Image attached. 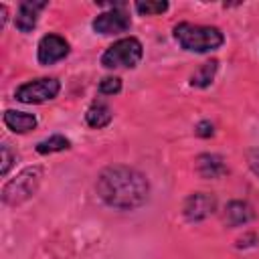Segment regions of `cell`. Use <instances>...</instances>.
<instances>
[{"instance_id":"obj_6","label":"cell","mask_w":259,"mask_h":259,"mask_svg":"<svg viewBox=\"0 0 259 259\" xmlns=\"http://www.w3.org/2000/svg\"><path fill=\"white\" fill-rule=\"evenodd\" d=\"M91 26H93V30L99 32V34H121V32L130 30L132 18H130V14H127L125 10L111 6L109 10L97 14Z\"/></svg>"},{"instance_id":"obj_18","label":"cell","mask_w":259,"mask_h":259,"mask_svg":"<svg viewBox=\"0 0 259 259\" xmlns=\"http://www.w3.org/2000/svg\"><path fill=\"white\" fill-rule=\"evenodd\" d=\"M0 152H2V166H0V174H2V176H6V174L10 172V168H12V164H14V154H12V150L8 148V144H2V146H0Z\"/></svg>"},{"instance_id":"obj_11","label":"cell","mask_w":259,"mask_h":259,"mask_svg":"<svg viewBox=\"0 0 259 259\" xmlns=\"http://www.w3.org/2000/svg\"><path fill=\"white\" fill-rule=\"evenodd\" d=\"M253 217H255V212H253L251 204L245 200H231L225 206V223L229 227H243L249 221H253Z\"/></svg>"},{"instance_id":"obj_14","label":"cell","mask_w":259,"mask_h":259,"mask_svg":"<svg viewBox=\"0 0 259 259\" xmlns=\"http://www.w3.org/2000/svg\"><path fill=\"white\" fill-rule=\"evenodd\" d=\"M217 71H219V61H217V59L202 63V65L198 67V71L190 77V85H192V87H198V89L208 87V85L212 83V79H214Z\"/></svg>"},{"instance_id":"obj_20","label":"cell","mask_w":259,"mask_h":259,"mask_svg":"<svg viewBox=\"0 0 259 259\" xmlns=\"http://www.w3.org/2000/svg\"><path fill=\"white\" fill-rule=\"evenodd\" d=\"M194 134L198 136V138H210V136H214V125L210 123V121H198L196 123V127H194Z\"/></svg>"},{"instance_id":"obj_19","label":"cell","mask_w":259,"mask_h":259,"mask_svg":"<svg viewBox=\"0 0 259 259\" xmlns=\"http://www.w3.org/2000/svg\"><path fill=\"white\" fill-rule=\"evenodd\" d=\"M247 164H249L251 172L259 178V148H251V150H247Z\"/></svg>"},{"instance_id":"obj_13","label":"cell","mask_w":259,"mask_h":259,"mask_svg":"<svg viewBox=\"0 0 259 259\" xmlns=\"http://www.w3.org/2000/svg\"><path fill=\"white\" fill-rule=\"evenodd\" d=\"M113 119V113H111V107L107 103H101V101H95L87 113H85V121L89 127H95V130H101L105 125H109V121Z\"/></svg>"},{"instance_id":"obj_7","label":"cell","mask_w":259,"mask_h":259,"mask_svg":"<svg viewBox=\"0 0 259 259\" xmlns=\"http://www.w3.org/2000/svg\"><path fill=\"white\" fill-rule=\"evenodd\" d=\"M69 42L61 34H45L36 47V59L40 65H55L69 55Z\"/></svg>"},{"instance_id":"obj_16","label":"cell","mask_w":259,"mask_h":259,"mask_svg":"<svg viewBox=\"0 0 259 259\" xmlns=\"http://www.w3.org/2000/svg\"><path fill=\"white\" fill-rule=\"evenodd\" d=\"M134 8L142 14V16H156L168 10V2L164 0H148V2H136Z\"/></svg>"},{"instance_id":"obj_1","label":"cell","mask_w":259,"mask_h":259,"mask_svg":"<svg viewBox=\"0 0 259 259\" xmlns=\"http://www.w3.org/2000/svg\"><path fill=\"white\" fill-rule=\"evenodd\" d=\"M95 190L107 206L117 210H134L148 200L150 182L140 170L113 164L99 172Z\"/></svg>"},{"instance_id":"obj_4","label":"cell","mask_w":259,"mask_h":259,"mask_svg":"<svg viewBox=\"0 0 259 259\" xmlns=\"http://www.w3.org/2000/svg\"><path fill=\"white\" fill-rule=\"evenodd\" d=\"M144 57V47L136 36L115 40L101 55V65L107 69H134Z\"/></svg>"},{"instance_id":"obj_9","label":"cell","mask_w":259,"mask_h":259,"mask_svg":"<svg viewBox=\"0 0 259 259\" xmlns=\"http://www.w3.org/2000/svg\"><path fill=\"white\" fill-rule=\"evenodd\" d=\"M47 8V2H32V0H24L18 4L16 16H14V24L20 32H30L36 26L38 20V12Z\"/></svg>"},{"instance_id":"obj_17","label":"cell","mask_w":259,"mask_h":259,"mask_svg":"<svg viewBox=\"0 0 259 259\" xmlns=\"http://www.w3.org/2000/svg\"><path fill=\"white\" fill-rule=\"evenodd\" d=\"M121 91V79L119 77H103L99 81V93L103 95H115Z\"/></svg>"},{"instance_id":"obj_5","label":"cell","mask_w":259,"mask_h":259,"mask_svg":"<svg viewBox=\"0 0 259 259\" xmlns=\"http://www.w3.org/2000/svg\"><path fill=\"white\" fill-rule=\"evenodd\" d=\"M59 91H61V83L55 77H40V79L22 83L16 89L14 97L20 103H45V101L55 99Z\"/></svg>"},{"instance_id":"obj_21","label":"cell","mask_w":259,"mask_h":259,"mask_svg":"<svg viewBox=\"0 0 259 259\" xmlns=\"http://www.w3.org/2000/svg\"><path fill=\"white\" fill-rule=\"evenodd\" d=\"M6 20H8V8H6V4H2V6H0V26H2V28H4Z\"/></svg>"},{"instance_id":"obj_2","label":"cell","mask_w":259,"mask_h":259,"mask_svg":"<svg viewBox=\"0 0 259 259\" xmlns=\"http://www.w3.org/2000/svg\"><path fill=\"white\" fill-rule=\"evenodd\" d=\"M174 38L188 53H210L223 47L225 42V34L217 26H202V24H190V22L176 24Z\"/></svg>"},{"instance_id":"obj_12","label":"cell","mask_w":259,"mask_h":259,"mask_svg":"<svg viewBox=\"0 0 259 259\" xmlns=\"http://www.w3.org/2000/svg\"><path fill=\"white\" fill-rule=\"evenodd\" d=\"M196 172L202 178H219L227 174V166L219 154H200L196 158Z\"/></svg>"},{"instance_id":"obj_10","label":"cell","mask_w":259,"mask_h":259,"mask_svg":"<svg viewBox=\"0 0 259 259\" xmlns=\"http://www.w3.org/2000/svg\"><path fill=\"white\" fill-rule=\"evenodd\" d=\"M4 125L14 132V134H28L30 130L36 127V117L28 111H16V109H6L4 115Z\"/></svg>"},{"instance_id":"obj_3","label":"cell","mask_w":259,"mask_h":259,"mask_svg":"<svg viewBox=\"0 0 259 259\" xmlns=\"http://www.w3.org/2000/svg\"><path fill=\"white\" fill-rule=\"evenodd\" d=\"M42 180V168L40 166H28L18 172L16 178L8 180L2 188V202L8 206H18L26 202L34 192L38 190Z\"/></svg>"},{"instance_id":"obj_8","label":"cell","mask_w":259,"mask_h":259,"mask_svg":"<svg viewBox=\"0 0 259 259\" xmlns=\"http://www.w3.org/2000/svg\"><path fill=\"white\" fill-rule=\"evenodd\" d=\"M214 210H217V198L212 194H208V192H194L182 204V214L190 223L204 221Z\"/></svg>"},{"instance_id":"obj_15","label":"cell","mask_w":259,"mask_h":259,"mask_svg":"<svg viewBox=\"0 0 259 259\" xmlns=\"http://www.w3.org/2000/svg\"><path fill=\"white\" fill-rule=\"evenodd\" d=\"M71 148V142L69 138L61 136V134H55L51 138H45L36 144V152L38 154H55V152H63V150H69Z\"/></svg>"}]
</instances>
